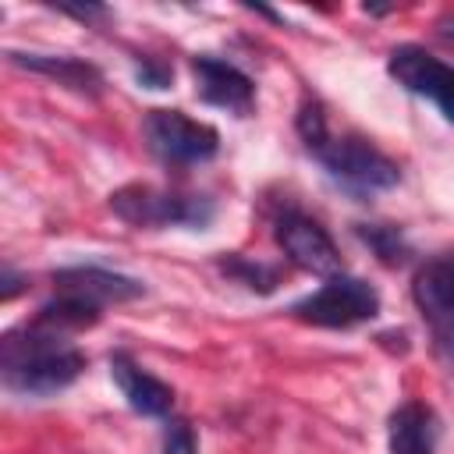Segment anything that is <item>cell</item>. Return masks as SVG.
<instances>
[{
	"mask_svg": "<svg viewBox=\"0 0 454 454\" xmlns=\"http://www.w3.org/2000/svg\"><path fill=\"white\" fill-rule=\"evenodd\" d=\"M0 369L4 383L18 394H57L78 380L85 355L71 348L60 330L35 323L0 340Z\"/></svg>",
	"mask_w": 454,
	"mask_h": 454,
	"instance_id": "cell-1",
	"label": "cell"
},
{
	"mask_svg": "<svg viewBox=\"0 0 454 454\" xmlns=\"http://www.w3.org/2000/svg\"><path fill=\"white\" fill-rule=\"evenodd\" d=\"M138 78H142L145 85H153V89H167L170 71H167V67H156V64H142V67H138Z\"/></svg>",
	"mask_w": 454,
	"mask_h": 454,
	"instance_id": "cell-17",
	"label": "cell"
},
{
	"mask_svg": "<svg viewBox=\"0 0 454 454\" xmlns=\"http://www.w3.org/2000/svg\"><path fill=\"white\" fill-rule=\"evenodd\" d=\"M223 270L227 273H234V277H241L248 287H259V291H273V284H277V270L273 266H262V262H245V259H231V262H223Z\"/></svg>",
	"mask_w": 454,
	"mask_h": 454,
	"instance_id": "cell-15",
	"label": "cell"
},
{
	"mask_svg": "<svg viewBox=\"0 0 454 454\" xmlns=\"http://www.w3.org/2000/svg\"><path fill=\"white\" fill-rule=\"evenodd\" d=\"M192 74H195V92L220 106V110H231L238 117H245L255 103V85L245 71H238L234 64L227 60H216V57H195L192 60Z\"/></svg>",
	"mask_w": 454,
	"mask_h": 454,
	"instance_id": "cell-9",
	"label": "cell"
},
{
	"mask_svg": "<svg viewBox=\"0 0 454 454\" xmlns=\"http://www.w3.org/2000/svg\"><path fill=\"white\" fill-rule=\"evenodd\" d=\"M387 436H390V454H433L436 450V415L426 404L408 401L390 415Z\"/></svg>",
	"mask_w": 454,
	"mask_h": 454,
	"instance_id": "cell-12",
	"label": "cell"
},
{
	"mask_svg": "<svg viewBox=\"0 0 454 454\" xmlns=\"http://www.w3.org/2000/svg\"><path fill=\"white\" fill-rule=\"evenodd\" d=\"M14 64L28 67V71H39V74H50L57 78L60 85L74 89V92H89L96 96L103 89V74L92 67V64H82L74 57H53V53H11Z\"/></svg>",
	"mask_w": 454,
	"mask_h": 454,
	"instance_id": "cell-13",
	"label": "cell"
},
{
	"mask_svg": "<svg viewBox=\"0 0 454 454\" xmlns=\"http://www.w3.org/2000/svg\"><path fill=\"white\" fill-rule=\"evenodd\" d=\"M443 35H450V39H454V18H450V21L443 25Z\"/></svg>",
	"mask_w": 454,
	"mask_h": 454,
	"instance_id": "cell-19",
	"label": "cell"
},
{
	"mask_svg": "<svg viewBox=\"0 0 454 454\" xmlns=\"http://www.w3.org/2000/svg\"><path fill=\"white\" fill-rule=\"evenodd\" d=\"M309 153L326 167V174L337 184H344L355 195L387 192V188H394L401 181L397 163L390 156H383L376 145H369L365 138H355V135H340V138L326 135Z\"/></svg>",
	"mask_w": 454,
	"mask_h": 454,
	"instance_id": "cell-2",
	"label": "cell"
},
{
	"mask_svg": "<svg viewBox=\"0 0 454 454\" xmlns=\"http://www.w3.org/2000/svg\"><path fill=\"white\" fill-rule=\"evenodd\" d=\"M18 287H21V280L14 277V270H4V291H0V294H4V298H14Z\"/></svg>",
	"mask_w": 454,
	"mask_h": 454,
	"instance_id": "cell-18",
	"label": "cell"
},
{
	"mask_svg": "<svg viewBox=\"0 0 454 454\" xmlns=\"http://www.w3.org/2000/svg\"><path fill=\"white\" fill-rule=\"evenodd\" d=\"M358 238L365 245H372L383 262H401L408 255V248H404V241H401V234L394 227H358Z\"/></svg>",
	"mask_w": 454,
	"mask_h": 454,
	"instance_id": "cell-14",
	"label": "cell"
},
{
	"mask_svg": "<svg viewBox=\"0 0 454 454\" xmlns=\"http://www.w3.org/2000/svg\"><path fill=\"white\" fill-rule=\"evenodd\" d=\"M387 71L397 85L415 96H426L440 106V114L454 124V67L426 53L422 46H397L387 60Z\"/></svg>",
	"mask_w": 454,
	"mask_h": 454,
	"instance_id": "cell-6",
	"label": "cell"
},
{
	"mask_svg": "<svg viewBox=\"0 0 454 454\" xmlns=\"http://www.w3.org/2000/svg\"><path fill=\"white\" fill-rule=\"evenodd\" d=\"M53 284H57V294H74L96 309L110 305V301H131L138 298L145 287L135 280V277H124V273H114V270H103V266H71V270H57L53 273Z\"/></svg>",
	"mask_w": 454,
	"mask_h": 454,
	"instance_id": "cell-10",
	"label": "cell"
},
{
	"mask_svg": "<svg viewBox=\"0 0 454 454\" xmlns=\"http://www.w3.org/2000/svg\"><path fill=\"white\" fill-rule=\"evenodd\" d=\"M415 305L433 326L436 344L454 358V248L433 255L419 273H415Z\"/></svg>",
	"mask_w": 454,
	"mask_h": 454,
	"instance_id": "cell-7",
	"label": "cell"
},
{
	"mask_svg": "<svg viewBox=\"0 0 454 454\" xmlns=\"http://www.w3.org/2000/svg\"><path fill=\"white\" fill-rule=\"evenodd\" d=\"M145 142L167 163H202V160H213L220 149L216 128L192 121L181 110H149Z\"/></svg>",
	"mask_w": 454,
	"mask_h": 454,
	"instance_id": "cell-5",
	"label": "cell"
},
{
	"mask_svg": "<svg viewBox=\"0 0 454 454\" xmlns=\"http://www.w3.org/2000/svg\"><path fill=\"white\" fill-rule=\"evenodd\" d=\"M163 454H199L188 422H174V426L167 429V436H163Z\"/></svg>",
	"mask_w": 454,
	"mask_h": 454,
	"instance_id": "cell-16",
	"label": "cell"
},
{
	"mask_svg": "<svg viewBox=\"0 0 454 454\" xmlns=\"http://www.w3.org/2000/svg\"><path fill=\"white\" fill-rule=\"evenodd\" d=\"M291 312L301 319V323H312V326H330V330H344V326H355V323H365L380 312V294L372 284L358 280V277H330L316 294L301 298L291 305Z\"/></svg>",
	"mask_w": 454,
	"mask_h": 454,
	"instance_id": "cell-4",
	"label": "cell"
},
{
	"mask_svg": "<svg viewBox=\"0 0 454 454\" xmlns=\"http://www.w3.org/2000/svg\"><path fill=\"white\" fill-rule=\"evenodd\" d=\"M110 372H114L121 394L128 397V404L138 415H167L170 411L174 390L163 380H156L153 372H145L142 365H135L128 355H114L110 358Z\"/></svg>",
	"mask_w": 454,
	"mask_h": 454,
	"instance_id": "cell-11",
	"label": "cell"
},
{
	"mask_svg": "<svg viewBox=\"0 0 454 454\" xmlns=\"http://www.w3.org/2000/svg\"><path fill=\"white\" fill-rule=\"evenodd\" d=\"M277 245L287 252V259L316 277H337L340 273V252L333 238L305 213L287 209L277 216Z\"/></svg>",
	"mask_w": 454,
	"mask_h": 454,
	"instance_id": "cell-8",
	"label": "cell"
},
{
	"mask_svg": "<svg viewBox=\"0 0 454 454\" xmlns=\"http://www.w3.org/2000/svg\"><path fill=\"white\" fill-rule=\"evenodd\" d=\"M110 206L121 220L135 227H206L213 220V202L202 195L163 192L149 184H128L110 195Z\"/></svg>",
	"mask_w": 454,
	"mask_h": 454,
	"instance_id": "cell-3",
	"label": "cell"
}]
</instances>
